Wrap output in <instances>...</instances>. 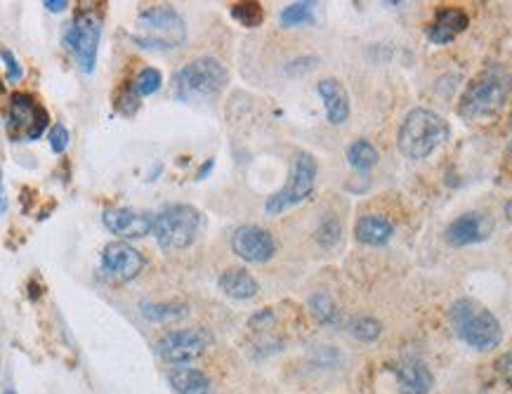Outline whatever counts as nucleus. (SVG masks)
<instances>
[{
  "instance_id": "9b49d317",
  "label": "nucleus",
  "mask_w": 512,
  "mask_h": 394,
  "mask_svg": "<svg viewBox=\"0 0 512 394\" xmlns=\"http://www.w3.org/2000/svg\"><path fill=\"white\" fill-rule=\"evenodd\" d=\"M147 260L128 241H112L99 253V276L109 283H128L142 274Z\"/></svg>"
},
{
  "instance_id": "393cba45",
  "label": "nucleus",
  "mask_w": 512,
  "mask_h": 394,
  "mask_svg": "<svg viewBox=\"0 0 512 394\" xmlns=\"http://www.w3.org/2000/svg\"><path fill=\"white\" fill-rule=\"evenodd\" d=\"M163 85V76L161 71L154 69V66H144L135 73L133 78V88L137 92V97H151L154 92L161 90Z\"/></svg>"
},
{
  "instance_id": "ddd939ff",
  "label": "nucleus",
  "mask_w": 512,
  "mask_h": 394,
  "mask_svg": "<svg viewBox=\"0 0 512 394\" xmlns=\"http://www.w3.org/2000/svg\"><path fill=\"white\" fill-rule=\"evenodd\" d=\"M102 222L119 239H142L147 234H154V218L151 212L137 211V208H106L102 212Z\"/></svg>"
},
{
  "instance_id": "f03ea898",
  "label": "nucleus",
  "mask_w": 512,
  "mask_h": 394,
  "mask_svg": "<svg viewBox=\"0 0 512 394\" xmlns=\"http://www.w3.org/2000/svg\"><path fill=\"white\" fill-rule=\"evenodd\" d=\"M449 123L432 109L418 106L407 113L401 120L400 135H397V147L408 161H423L430 154H435L444 142L449 140Z\"/></svg>"
},
{
  "instance_id": "0eeeda50",
  "label": "nucleus",
  "mask_w": 512,
  "mask_h": 394,
  "mask_svg": "<svg viewBox=\"0 0 512 394\" xmlns=\"http://www.w3.org/2000/svg\"><path fill=\"white\" fill-rule=\"evenodd\" d=\"M105 17L92 7H83L66 21L62 28V45L69 50L83 73H95L97 69L99 41H102Z\"/></svg>"
},
{
  "instance_id": "39448f33",
  "label": "nucleus",
  "mask_w": 512,
  "mask_h": 394,
  "mask_svg": "<svg viewBox=\"0 0 512 394\" xmlns=\"http://www.w3.org/2000/svg\"><path fill=\"white\" fill-rule=\"evenodd\" d=\"M204 212L191 204H170L154 215V239L163 253L190 248L204 229Z\"/></svg>"
},
{
  "instance_id": "6ab92c4d",
  "label": "nucleus",
  "mask_w": 512,
  "mask_h": 394,
  "mask_svg": "<svg viewBox=\"0 0 512 394\" xmlns=\"http://www.w3.org/2000/svg\"><path fill=\"white\" fill-rule=\"evenodd\" d=\"M394 236V225L383 215H361L354 225V239L364 246H385Z\"/></svg>"
},
{
  "instance_id": "a878e982",
  "label": "nucleus",
  "mask_w": 512,
  "mask_h": 394,
  "mask_svg": "<svg viewBox=\"0 0 512 394\" xmlns=\"http://www.w3.org/2000/svg\"><path fill=\"white\" fill-rule=\"evenodd\" d=\"M232 19L239 21L244 28H258L265 19V10L260 3H237L232 5Z\"/></svg>"
},
{
  "instance_id": "f257e3e1",
  "label": "nucleus",
  "mask_w": 512,
  "mask_h": 394,
  "mask_svg": "<svg viewBox=\"0 0 512 394\" xmlns=\"http://www.w3.org/2000/svg\"><path fill=\"white\" fill-rule=\"evenodd\" d=\"M512 92V71L510 66L500 62L486 64L477 76L472 78L465 88L458 113L461 119L485 123L496 119L503 109Z\"/></svg>"
},
{
  "instance_id": "c85d7f7f",
  "label": "nucleus",
  "mask_w": 512,
  "mask_h": 394,
  "mask_svg": "<svg viewBox=\"0 0 512 394\" xmlns=\"http://www.w3.org/2000/svg\"><path fill=\"white\" fill-rule=\"evenodd\" d=\"M0 57H3V66H5V81L7 83H19L24 78V69H21L19 59L14 57L12 50L3 48L0 50Z\"/></svg>"
},
{
  "instance_id": "423d86ee",
  "label": "nucleus",
  "mask_w": 512,
  "mask_h": 394,
  "mask_svg": "<svg viewBox=\"0 0 512 394\" xmlns=\"http://www.w3.org/2000/svg\"><path fill=\"white\" fill-rule=\"evenodd\" d=\"M229 83V71L215 57H198L177 69L173 76V92L180 102L211 99L225 90Z\"/></svg>"
},
{
  "instance_id": "f704fd0d",
  "label": "nucleus",
  "mask_w": 512,
  "mask_h": 394,
  "mask_svg": "<svg viewBox=\"0 0 512 394\" xmlns=\"http://www.w3.org/2000/svg\"><path fill=\"white\" fill-rule=\"evenodd\" d=\"M503 212H506V218H508V222H512V198L506 204V208H503Z\"/></svg>"
},
{
  "instance_id": "7ed1b4c3",
  "label": "nucleus",
  "mask_w": 512,
  "mask_h": 394,
  "mask_svg": "<svg viewBox=\"0 0 512 394\" xmlns=\"http://www.w3.org/2000/svg\"><path fill=\"white\" fill-rule=\"evenodd\" d=\"M451 326L465 345L479 352H489L493 347L500 345L503 340V328L492 310H486L485 305L475 297H461L451 305Z\"/></svg>"
},
{
  "instance_id": "4468645a",
  "label": "nucleus",
  "mask_w": 512,
  "mask_h": 394,
  "mask_svg": "<svg viewBox=\"0 0 512 394\" xmlns=\"http://www.w3.org/2000/svg\"><path fill=\"white\" fill-rule=\"evenodd\" d=\"M493 220L485 212L470 211L458 215L449 227H446V243L454 248L472 246V243H482L492 236Z\"/></svg>"
},
{
  "instance_id": "dca6fc26",
  "label": "nucleus",
  "mask_w": 512,
  "mask_h": 394,
  "mask_svg": "<svg viewBox=\"0 0 512 394\" xmlns=\"http://www.w3.org/2000/svg\"><path fill=\"white\" fill-rule=\"evenodd\" d=\"M470 27V17L458 10V7H442L435 14V21L428 27V38L435 45H449L451 41H456L458 34H463L465 28Z\"/></svg>"
},
{
  "instance_id": "f8f14e48",
  "label": "nucleus",
  "mask_w": 512,
  "mask_h": 394,
  "mask_svg": "<svg viewBox=\"0 0 512 394\" xmlns=\"http://www.w3.org/2000/svg\"><path fill=\"white\" fill-rule=\"evenodd\" d=\"M232 253L241 258L244 262L251 265H265L276 255V241L265 227L258 225H244L239 229H234L232 241Z\"/></svg>"
},
{
  "instance_id": "f3484780",
  "label": "nucleus",
  "mask_w": 512,
  "mask_h": 394,
  "mask_svg": "<svg viewBox=\"0 0 512 394\" xmlns=\"http://www.w3.org/2000/svg\"><path fill=\"white\" fill-rule=\"evenodd\" d=\"M394 374L401 394H430L435 385V378L423 361H401Z\"/></svg>"
},
{
  "instance_id": "bb28decb",
  "label": "nucleus",
  "mask_w": 512,
  "mask_h": 394,
  "mask_svg": "<svg viewBox=\"0 0 512 394\" xmlns=\"http://www.w3.org/2000/svg\"><path fill=\"white\" fill-rule=\"evenodd\" d=\"M350 333L361 343H373V340L380 338L383 333V326H380L378 319L373 317H357L350 321Z\"/></svg>"
},
{
  "instance_id": "9d476101",
  "label": "nucleus",
  "mask_w": 512,
  "mask_h": 394,
  "mask_svg": "<svg viewBox=\"0 0 512 394\" xmlns=\"http://www.w3.org/2000/svg\"><path fill=\"white\" fill-rule=\"evenodd\" d=\"M213 345V336L206 328H182V331H170L159 338L156 343V354L166 364L175 367H187L190 361L208 350Z\"/></svg>"
},
{
  "instance_id": "6e6552de",
  "label": "nucleus",
  "mask_w": 512,
  "mask_h": 394,
  "mask_svg": "<svg viewBox=\"0 0 512 394\" xmlns=\"http://www.w3.org/2000/svg\"><path fill=\"white\" fill-rule=\"evenodd\" d=\"M316 175H319V166H316L314 156L309 154V151H298L293 156V161H291V173H288L286 184L276 194L267 198V215L276 218L281 212H286L288 208L307 201L316 187Z\"/></svg>"
},
{
  "instance_id": "2eb2a0df",
  "label": "nucleus",
  "mask_w": 512,
  "mask_h": 394,
  "mask_svg": "<svg viewBox=\"0 0 512 394\" xmlns=\"http://www.w3.org/2000/svg\"><path fill=\"white\" fill-rule=\"evenodd\" d=\"M316 92L323 102V109H326V119H329L330 126H343L350 119L352 104L350 95H347V88H345L337 78H323L316 83Z\"/></svg>"
},
{
  "instance_id": "5701e85b",
  "label": "nucleus",
  "mask_w": 512,
  "mask_h": 394,
  "mask_svg": "<svg viewBox=\"0 0 512 394\" xmlns=\"http://www.w3.org/2000/svg\"><path fill=\"white\" fill-rule=\"evenodd\" d=\"M309 310L314 314V319L319 324L323 326H340L343 324V317H340V310H337V305L333 303V297L329 293H314V296H309L307 300Z\"/></svg>"
},
{
  "instance_id": "7c9ffc66",
  "label": "nucleus",
  "mask_w": 512,
  "mask_h": 394,
  "mask_svg": "<svg viewBox=\"0 0 512 394\" xmlns=\"http://www.w3.org/2000/svg\"><path fill=\"white\" fill-rule=\"evenodd\" d=\"M43 5L48 7V12H64V10H66V7H71L69 3H66V0H45V3H43Z\"/></svg>"
},
{
  "instance_id": "cd10ccee",
  "label": "nucleus",
  "mask_w": 512,
  "mask_h": 394,
  "mask_svg": "<svg viewBox=\"0 0 512 394\" xmlns=\"http://www.w3.org/2000/svg\"><path fill=\"white\" fill-rule=\"evenodd\" d=\"M340 232H343V227L337 220H326L319 229H316V241L322 243L323 248H333L340 241Z\"/></svg>"
},
{
  "instance_id": "473e14b6",
  "label": "nucleus",
  "mask_w": 512,
  "mask_h": 394,
  "mask_svg": "<svg viewBox=\"0 0 512 394\" xmlns=\"http://www.w3.org/2000/svg\"><path fill=\"white\" fill-rule=\"evenodd\" d=\"M213 168H215V158H208V161H206V166H201V170H198L197 180H206V177L211 175Z\"/></svg>"
},
{
  "instance_id": "2f4dec72",
  "label": "nucleus",
  "mask_w": 512,
  "mask_h": 394,
  "mask_svg": "<svg viewBox=\"0 0 512 394\" xmlns=\"http://www.w3.org/2000/svg\"><path fill=\"white\" fill-rule=\"evenodd\" d=\"M499 368H500V374L512 375V350L506 354V357H503V359L499 361Z\"/></svg>"
},
{
  "instance_id": "1a4fd4ad",
  "label": "nucleus",
  "mask_w": 512,
  "mask_h": 394,
  "mask_svg": "<svg viewBox=\"0 0 512 394\" xmlns=\"http://www.w3.org/2000/svg\"><path fill=\"white\" fill-rule=\"evenodd\" d=\"M50 116L28 92H12L7 106L5 127L12 142H35L48 130Z\"/></svg>"
},
{
  "instance_id": "a211bd4d",
  "label": "nucleus",
  "mask_w": 512,
  "mask_h": 394,
  "mask_svg": "<svg viewBox=\"0 0 512 394\" xmlns=\"http://www.w3.org/2000/svg\"><path fill=\"white\" fill-rule=\"evenodd\" d=\"M218 286L232 300H251L260 293L258 279L244 267H229L227 272H222Z\"/></svg>"
},
{
  "instance_id": "e433bc0d",
  "label": "nucleus",
  "mask_w": 512,
  "mask_h": 394,
  "mask_svg": "<svg viewBox=\"0 0 512 394\" xmlns=\"http://www.w3.org/2000/svg\"><path fill=\"white\" fill-rule=\"evenodd\" d=\"M508 151H510V154H512V142H510V147H508Z\"/></svg>"
},
{
  "instance_id": "aec40b11",
  "label": "nucleus",
  "mask_w": 512,
  "mask_h": 394,
  "mask_svg": "<svg viewBox=\"0 0 512 394\" xmlns=\"http://www.w3.org/2000/svg\"><path fill=\"white\" fill-rule=\"evenodd\" d=\"M168 381L177 394H211L213 382L211 378L191 367H177L168 374Z\"/></svg>"
},
{
  "instance_id": "4be33fe9",
  "label": "nucleus",
  "mask_w": 512,
  "mask_h": 394,
  "mask_svg": "<svg viewBox=\"0 0 512 394\" xmlns=\"http://www.w3.org/2000/svg\"><path fill=\"white\" fill-rule=\"evenodd\" d=\"M380 154L368 140H354L347 147V163L359 173H368L378 166Z\"/></svg>"
},
{
  "instance_id": "c9c22d12",
  "label": "nucleus",
  "mask_w": 512,
  "mask_h": 394,
  "mask_svg": "<svg viewBox=\"0 0 512 394\" xmlns=\"http://www.w3.org/2000/svg\"><path fill=\"white\" fill-rule=\"evenodd\" d=\"M3 394H17V392H14V390H12V388H7V390H5V392H3Z\"/></svg>"
},
{
  "instance_id": "412c9836",
  "label": "nucleus",
  "mask_w": 512,
  "mask_h": 394,
  "mask_svg": "<svg viewBox=\"0 0 512 394\" xmlns=\"http://www.w3.org/2000/svg\"><path fill=\"white\" fill-rule=\"evenodd\" d=\"M142 317L156 324H166V321H180L190 314V307L182 303H142Z\"/></svg>"
},
{
  "instance_id": "20e7f679",
  "label": "nucleus",
  "mask_w": 512,
  "mask_h": 394,
  "mask_svg": "<svg viewBox=\"0 0 512 394\" xmlns=\"http://www.w3.org/2000/svg\"><path fill=\"white\" fill-rule=\"evenodd\" d=\"M130 38L144 50H156V52L175 50L187 41V21L173 5L144 7L137 14Z\"/></svg>"
},
{
  "instance_id": "b1692460",
  "label": "nucleus",
  "mask_w": 512,
  "mask_h": 394,
  "mask_svg": "<svg viewBox=\"0 0 512 394\" xmlns=\"http://www.w3.org/2000/svg\"><path fill=\"white\" fill-rule=\"evenodd\" d=\"M314 12H316V3L312 0H300V3H291L281 10L279 21L281 27H302V24H312L314 21Z\"/></svg>"
},
{
  "instance_id": "c756f323",
  "label": "nucleus",
  "mask_w": 512,
  "mask_h": 394,
  "mask_svg": "<svg viewBox=\"0 0 512 394\" xmlns=\"http://www.w3.org/2000/svg\"><path fill=\"white\" fill-rule=\"evenodd\" d=\"M48 140H50V149H52V154H64L71 144V133L62 126V123H55V126L50 127Z\"/></svg>"
},
{
  "instance_id": "72a5a7b5",
  "label": "nucleus",
  "mask_w": 512,
  "mask_h": 394,
  "mask_svg": "<svg viewBox=\"0 0 512 394\" xmlns=\"http://www.w3.org/2000/svg\"><path fill=\"white\" fill-rule=\"evenodd\" d=\"M0 212L5 215L7 212V197H5V191H0Z\"/></svg>"
}]
</instances>
